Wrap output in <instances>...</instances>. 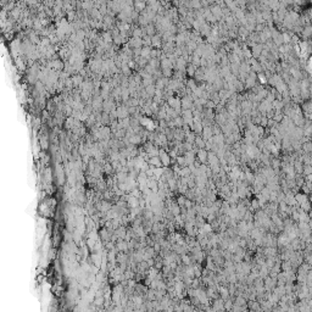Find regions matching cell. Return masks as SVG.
I'll use <instances>...</instances> for the list:
<instances>
[{"label": "cell", "instance_id": "1", "mask_svg": "<svg viewBox=\"0 0 312 312\" xmlns=\"http://www.w3.org/2000/svg\"><path fill=\"white\" fill-rule=\"evenodd\" d=\"M196 159L201 162V164H205L207 162V158H209V151H206L205 149H199L196 150Z\"/></svg>", "mask_w": 312, "mask_h": 312}, {"label": "cell", "instance_id": "2", "mask_svg": "<svg viewBox=\"0 0 312 312\" xmlns=\"http://www.w3.org/2000/svg\"><path fill=\"white\" fill-rule=\"evenodd\" d=\"M150 167H162V161L160 159V156H154V158H150V160L148 161Z\"/></svg>", "mask_w": 312, "mask_h": 312}, {"label": "cell", "instance_id": "3", "mask_svg": "<svg viewBox=\"0 0 312 312\" xmlns=\"http://www.w3.org/2000/svg\"><path fill=\"white\" fill-rule=\"evenodd\" d=\"M160 159H161V161H162V165L165 166V167H167L170 164H171V160H170V154H167V152H165L164 150H160Z\"/></svg>", "mask_w": 312, "mask_h": 312}, {"label": "cell", "instance_id": "4", "mask_svg": "<svg viewBox=\"0 0 312 312\" xmlns=\"http://www.w3.org/2000/svg\"><path fill=\"white\" fill-rule=\"evenodd\" d=\"M295 200H296V202H297L299 205H301L304 201L308 200V195H307V194H305V193H302V192L296 193V194H295Z\"/></svg>", "mask_w": 312, "mask_h": 312}, {"label": "cell", "instance_id": "5", "mask_svg": "<svg viewBox=\"0 0 312 312\" xmlns=\"http://www.w3.org/2000/svg\"><path fill=\"white\" fill-rule=\"evenodd\" d=\"M294 170H295L296 175H302V172H304V164L299 162V161H295L294 162Z\"/></svg>", "mask_w": 312, "mask_h": 312}, {"label": "cell", "instance_id": "6", "mask_svg": "<svg viewBox=\"0 0 312 312\" xmlns=\"http://www.w3.org/2000/svg\"><path fill=\"white\" fill-rule=\"evenodd\" d=\"M301 207H302V210H305L306 212H308L311 209H312V204L310 202V200H306V201H304L301 205H300Z\"/></svg>", "mask_w": 312, "mask_h": 312}, {"label": "cell", "instance_id": "7", "mask_svg": "<svg viewBox=\"0 0 312 312\" xmlns=\"http://www.w3.org/2000/svg\"><path fill=\"white\" fill-rule=\"evenodd\" d=\"M304 176H308V175H312V165H304V172H302Z\"/></svg>", "mask_w": 312, "mask_h": 312}, {"label": "cell", "instance_id": "8", "mask_svg": "<svg viewBox=\"0 0 312 312\" xmlns=\"http://www.w3.org/2000/svg\"><path fill=\"white\" fill-rule=\"evenodd\" d=\"M195 146H199L200 149H204V146H206V144L201 138H196L195 139Z\"/></svg>", "mask_w": 312, "mask_h": 312}, {"label": "cell", "instance_id": "9", "mask_svg": "<svg viewBox=\"0 0 312 312\" xmlns=\"http://www.w3.org/2000/svg\"><path fill=\"white\" fill-rule=\"evenodd\" d=\"M306 181H310V182L312 183V175H308V176H306Z\"/></svg>", "mask_w": 312, "mask_h": 312}, {"label": "cell", "instance_id": "10", "mask_svg": "<svg viewBox=\"0 0 312 312\" xmlns=\"http://www.w3.org/2000/svg\"><path fill=\"white\" fill-rule=\"evenodd\" d=\"M308 200H310V202L312 204V193H310V194H308Z\"/></svg>", "mask_w": 312, "mask_h": 312}, {"label": "cell", "instance_id": "11", "mask_svg": "<svg viewBox=\"0 0 312 312\" xmlns=\"http://www.w3.org/2000/svg\"><path fill=\"white\" fill-rule=\"evenodd\" d=\"M311 237H312V233H311Z\"/></svg>", "mask_w": 312, "mask_h": 312}]
</instances>
